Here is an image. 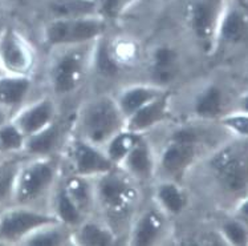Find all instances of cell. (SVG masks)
Listing matches in <instances>:
<instances>
[{"label":"cell","instance_id":"277c9868","mask_svg":"<svg viewBox=\"0 0 248 246\" xmlns=\"http://www.w3.org/2000/svg\"><path fill=\"white\" fill-rule=\"evenodd\" d=\"M61 175L62 168L59 154L24 157L16 177L12 204L48 209L49 197Z\"/></svg>","mask_w":248,"mask_h":246},{"label":"cell","instance_id":"484cf974","mask_svg":"<svg viewBox=\"0 0 248 246\" xmlns=\"http://www.w3.org/2000/svg\"><path fill=\"white\" fill-rule=\"evenodd\" d=\"M61 182L84 214L88 217L96 214L93 179L75 175H61Z\"/></svg>","mask_w":248,"mask_h":246},{"label":"cell","instance_id":"f1b7e54d","mask_svg":"<svg viewBox=\"0 0 248 246\" xmlns=\"http://www.w3.org/2000/svg\"><path fill=\"white\" fill-rule=\"evenodd\" d=\"M23 159H24L23 154H14V156H5L0 161V205L1 206L12 205L16 177Z\"/></svg>","mask_w":248,"mask_h":246},{"label":"cell","instance_id":"d590c367","mask_svg":"<svg viewBox=\"0 0 248 246\" xmlns=\"http://www.w3.org/2000/svg\"><path fill=\"white\" fill-rule=\"evenodd\" d=\"M231 109H236V111H242V112L248 113V91L244 92L240 98L236 100V103L233 104Z\"/></svg>","mask_w":248,"mask_h":246},{"label":"cell","instance_id":"44dd1931","mask_svg":"<svg viewBox=\"0 0 248 246\" xmlns=\"http://www.w3.org/2000/svg\"><path fill=\"white\" fill-rule=\"evenodd\" d=\"M66 131L64 123L60 118L41 129L37 133L28 136L23 150L24 157H44L56 156L60 153L62 145L66 140Z\"/></svg>","mask_w":248,"mask_h":246},{"label":"cell","instance_id":"1f68e13d","mask_svg":"<svg viewBox=\"0 0 248 246\" xmlns=\"http://www.w3.org/2000/svg\"><path fill=\"white\" fill-rule=\"evenodd\" d=\"M26 136L12 120L0 127V152L8 156L23 154Z\"/></svg>","mask_w":248,"mask_h":246},{"label":"cell","instance_id":"3957f363","mask_svg":"<svg viewBox=\"0 0 248 246\" xmlns=\"http://www.w3.org/2000/svg\"><path fill=\"white\" fill-rule=\"evenodd\" d=\"M126 118L109 93H100L80 104L72 124V133L96 147L105 144L125 129Z\"/></svg>","mask_w":248,"mask_h":246},{"label":"cell","instance_id":"ab89813d","mask_svg":"<svg viewBox=\"0 0 248 246\" xmlns=\"http://www.w3.org/2000/svg\"><path fill=\"white\" fill-rule=\"evenodd\" d=\"M4 208H5V206L0 205V214H1V212H3V209H4Z\"/></svg>","mask_w":248,"mask_h":246},{"label":"cell","instance_id":"e0dca14e","mask_svg":"<svg viewBox=\"0 0 248 246\" xmlns=\"http://www.w3.org/2000/svg\"><path fill=\"white\" fill-rule=\"evenodd\" d=\"M191 117L202 123H218L230 111L226 89L217 82H210L198 89L191 98Z\"/></svg>","mask_w":248,"mask_h":246},{"label":"cell","instance_id":"60d3db41","mask_svg":"<svg viewBox=\"0 0 248 246\" xmlns=\"http://www.w3.org/2000/svg\"><path fill=\"white\" fill-rule=\"evenodd\" d=\"M1 75H4V72H3V69H1V67H0V76H1Z\"/></svg>","mask_w":248,"mask_h":246},{"label":"cell","instance_id":"9a60e30c","mask_svg":"<svg viewBox=\"0 0 248 246\" xmlns=\"http://www.w3.org/2000/svg\"><path fill=\"white\" fill-rule=\"evenodd\" d=\"M125 173L143 186H152L157 180V150L149 134H141L129 153L118 165Z\"/></svg>","mask_w":248,"mask_h":246},{"label":"cell","instance_id":"7a4b0ae2","mask_svg":"<svg viewBox=\"0 0 248 246\" xmlns=\"http://www.w3.org/2000/svg\"><path fill=\"white\" fill-rule=\"evenodd\" d=\"M96 214L126 238L133 217L143 202L142 186L121 168H113L93 179Z\"/></svg>","mask_w":248,"mask_h":246},{"label":"cell","instance_id":"4316f807","mask_svg":"<svg viewBox=\"0 0 248 246\" xmlns=\"http://www.w3.org/2000/svg\"><path fill=\"white\" fill-rule=\"evenodd\" d=\"M44 10L46 20L98 15L94 0H46Z\"/></svg>","mask_w":248,"mask_h":246},{"label":"cell","instance_id":"7c38bea8","mask_svg":"<svg viewBox=\"0 0 248 246\" xmlns=\"http://www.w3.org/2000/svg\"><path fill=\"white\" fill-rule=\"evenodd\" d=\"M170 218L154 202L140 206L126 233V244L132 246H153L165 242L169 233Z\"/></svg>","mask_w":248,"mask_h":246},{"label":"cell","instance_id":"8992f818","mask_svg":"<svg viewBox=\"0 0 248 246\" xmlns=\"http://www.w3.org/2000/svg\"><path fill=\"white\" fill-rule=\"evenodd\" d=\"M108 23L101 16L69 19H48L41 30V41L48 51L64 47L92 44L108 32Z\"/></svg>","mask_w":248,"mask_h":246},{"label":"cell","instance_id":"836d02e7","mask_svg":"<svg viewBox=\"0 0 248 246\" xmlns=\"http://www.w3.org/2000/svg\"><path fill=\"white\" fill-rule=\"evenodd\" d=\"M98 15L108 23H113L121 19L140 0H94Z\"/></svg>","mask_w":248,"mask_h":246},{"label":"cell","instance_id":"ba28073f","mask_svg":"<svg viewBox=\"0 0 248 246\" xmlns=\"http://www.w3.org/2000/svg\"><path fill=\"white\" fill-rule=\"evenodd\" d=\"M210 152L206 145L181 140H163L157 152V179H169L185 182L198 163Z\"/></svg>","mask_w":248,"mask_h":246},{"label":"cell","instance_id":"7402d4cb","mask_svg":"<svg viewBox=\"0 0 248 246\" xmlns=\"http://www.w3.org/2000/svg\"><path fill=\"white\" fill-rule=\"evenodd\" d=\"M35 88L33 76H17V75H1L0 76V105L15 115L21 107L32 100Z\"/></svg>","mask_w":248,"mask_h":246},{"label":"cell","instance_id":"d4e9b609","mask_svg":"<svg viewBox=\"0 0 248 246\" xmlns=\"http://www.w3.org/2000/svg\"><path fill=\"white\" fill-rule=\"evenodd\" d=\"M48 211L55 215L57 221L68 228H76L85 220L88 215L81 212V209L75 204L71 196L68 195L65 186L61 182V177L56 184L55 189L52 192L49 201H48Z\"/></svg>","mask_w":248,"mask_h":246},{"label":"cell","instance_id":"ac0fdd59","mask_svg":"<svg viewBox=\"0 0 248 246\" xmlns=\"http://www.w3.org/2000/svg\"><path fill=\"white\" fill-rule=\"evenodd\" d=\"M171 93L167 91L162 96L154 98L140 108L137 112L126 118L125 129L137 134H149L170 121L172 115Z\"/></svg>","mask_w":248,"mask_h":246},{"label":"cell","instance_id":"74e56055","mask_svg":"<svg viewBox=\"0 0 248 246\" xmlns=\"http://www.w3.org/2000/svg\"><path fill=\"white\" fill-rule=\"evenodd\" d=\"M12 116H14V113L11 112L10 109L0 105V127H3L5 123L12 120Z\"/></svg>","mask_w":248,"mask_h":246},{"label":"cell","instance_id":"9c48e42d","mask_svg":"<svg viewBox=\"0 0 248 246\" xmlns=\"http://www.w3.org/2000/svg\"><path fill=\"white\" fill-rule=\"evenodd\" d=\"M224 0H186L183 23L190 39L206 55H214L215 33Z\"/></svg>","mask_w":248,"mask_h":246},{"label":"cell","instance_id":"f35d334b","mask_svg":"<svg viewBox=\"0 0 248 246\" xmlns=\"http://www.w3.org/2000/svg\"><path fill=\"white\" fill-rule=\"evenodd\" d=\"M8 23H11V21L8 20V19H7V17L3 15V14H0V32L4 30V27L7 26Z\"/></svg>","mask_w":248,"mask_h":246},{"label":"cell","instance_id":"83f0119b","mask_svg":"<svg viewBox=\"0 0 248 246\" xmlns=\"http://www.w3.org/2000/svg\"><path fill=\"white\" fill-rule=\"evenodd\" d=\"M72 245V229L60 222H53L35 230L21 246H65Z\"/></svg>","mask_w":248,"mask_h":246},{"label":"cell","instance_id":"cb8c5ba5","mask_svg":"<svg viewBox=\"0 0 248 246\" xmlns=\"http://www.w3.org/2000/svg\"><path fill=\"white\" fill-rule=\"evenodd\" d=\"M122 72L121 60L108 40V36L104 35L92 47L91 73H94L102 80H113L121 76Z\"/></svg>","mask_w":248,"mask_h":246},{"label":"cell","instance_id":"e575fe53","mask_svg":"<svg viewBox=\"0 0 248 246\" xmlns=\"http://www.w3.org/2000/svg\"><path fill=\"white\" fill-rule=\"evenodd\" d=\"M231 213L238 215L239 218H242L248 224V192L233 205Z\"/></svg>","mask_w":248,"mask_h":246},{"label":"cell","instance_id":"d6986e66","mask_svg":"<svg viewBox=\"0 0 248 246\" xmlns=\"http://www.w3.org/2000/svg\"><path fill=\"white\" fill-rule=\"evenodd\" d=\"M152 201L171 220L187 211L190 196L183 182L157 179L152 184Z\"/></svg>","mask_w":248,"mask_h":246},{"label":"cell","instance_id":"52a82bcc","mask_svg":"<svg viewBox=\"0 0 248 246\" xmlns=\"http://www.w3.org/2000/svg\"><path fill=\"white\" fill-rule=\"evenodd\" d=\"M62 175H75L96 179L107 173L116 165L111 163L104 149L85 140L69 134L60 153Z\"/></svg>","mask_w":248,"mask_h":246},{"label":"cell","instance_id":"2e32d148","mask_svg":"<svg viewBox=\"0 0 248 246\" xmlns=\"http://www.w3.org/2000/svg\"><path fill=\"white\" fill-rule=\"evenodd\" d=\"M59 118V105L51 93L32 98L12 116V121L19 127L26 137L37 133Z\"/></svg>","mask_w":248,"mask_h":246},{"label":"cell","instance_id":"5b68a950","mask_svg":"<svg viewBox=\"0 0 248 246\" xmlns=\"http://www.w3.org/2000/svg\"><path fill=\"white\" fill-rule=\"evenodd\" d=\"M92 47L93 43L49 51L46 80L53 98H68L84 87L91 73Z\"/></svg>","mask_w":248,"mask_h":246},{"label":"cell","instance_id":"6da1fadb","mask_svg":"<svg viewBox=\"0 0 248 246\" xmlns=\"http://www.w3.org/2000/svg\"><path fill=\"white\" fill-rule=\"evenodd\" d=\"M197 166L208 189L232 209L248 192V139L223 140Z\"/></svg>","mask_w":248,"mask_h":246},{"label":"cell","instance_id":"8fae6325","mask_svg":"<svg viewBox=\"0 0 248 246\" xmlns=\"http://www.w3.org/2000/svg\"><path fill=\"white\" fill-rule=\"evenodd\" d=\"M0 67L7 75L35 76V47L14 23H8L0 32Z\"/></svg>","mask_w":248,"mask_h":246},{"label":"cell","instance_id":"4fadbf2b","mask_svg":"<svg viewBox=\"0 0 248 246\" xmlns=\"http://www.w3.org/2000/svg\"><path fill=\"white\" fill-rule=\"evenodd\" d=\"M248 41V8L239 0H224L219 16L214 53L244 46Z\"/></svg>","mask_w":248,"mask_h":246},{"label":"cell","instance_id":"d6a6232c","mask_svg":"<svg viewBox=\"0 0 248 246\" xmlns=\"http://www.w3.org/2000/svg\"><path fill=\"white\" fill-rule=\"evenodd\" d=\"M230 137L248 139V113L230 109L217 123Z\"/></svg>","mask_w":248,"mask_h":246},{"label":"cell","instance_id":"f546056e","mask_svg":"<svg viewBox=\"0 0 248 246\" xmlns=\"http://www.w3.org/2000/svg\"><path fill=\"white\" fill-rule=\"evenodd\" d=\"M218 234L226 245L248 246V224L232 213L219 224Z\"/></svg>","mask_w":248,"mask_h":246},{"label":"cell","instance_id":"8d00e7d4","mask_svg":"<svg viewBox=\"0 0 248 246\" xmlns=\"http://www.w3.org/2000/svg\"><path fill=\"white\" fill-rule=\"evenodd\" d=\"M0 3L7 5L8 8H24L30 4L31 0H0Z\"/></svg>","mask_w":248,"mask_h":246},{"label":"cell","instance_id":"ffe728a7","mask_svg":"<svg viewBox=\"0 0 248 246\" xmlns=\"http://www.w3.org/2000/svg\"><path fill=\"white\" fill-rule=\"evenodd\" d=\"M121 241L116 230L97 214L89 215L72 229V245L113 246Z\"/></svg>","mask_w":248,"mask_h":246},{"label":"cell","instance_id":"603a6c76","mask_svg":"<svg viewBox=\"0 0 248 246\" xmlns=\"http://www.w3.org/2000/svg\"><path fill=\"white\" fill-rule=\"evenodd\" d=\"M167 91L170 89H163L152 82H136L122 87L117 95H114V98L122 115L127 118L134 112H137L140 108L153 101L154 98L162 96Z\"/></svg>","mask_w":248,"mask_h":246},{"label":"cell","instance_id":"5bb4252c","mask_svg":"<svg viewBox=\"0 0 248 246\" xmlns=\"http://www.w3.org/2000/svg\"><path fill=\"white\" fill-rule=\"evenodd\" d=\"M183 59L181 49L171 44H158L149 53L147 82L163 89H170L182 72Z\"/></svg>","mask_w":248,"mask_h":246},{"label":"cell","instance_id":"4dcf8cb0","mask_svg":"<svg viewBox=\"0 0 248 246\" xmlns=\"http://www.w3.org/2000/svg\"><path fill=\"white\" fill-rule=\"evenodd\" d=\"M140 136L141 134L133 133L127 129H122L118 133L114 134L102 149L111 163L118 166L122 160L125 159V156L129 153V150L133 148V145L137 143Z\"/></svg>","mask_w":248,"mask_h":246},{"label":"cell","instance_id":"30bf717a","mask_svg":"<svg viewBox=\"0 0 248 246\" xmlns=\"http://www.w3.org/2000/svg\"><path fill=\"white\" fill-rule=\"evenodd\" d=\"M59 222L48 209L8 205L0 214V245H21L27 237L43 226Z\"/></svg>","mask_w":248,"mask_h":246}]
</instances>
